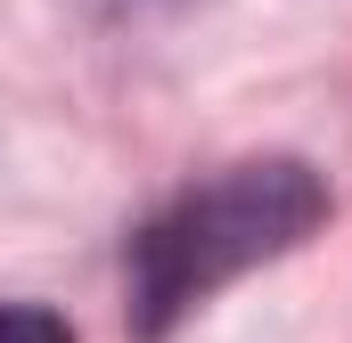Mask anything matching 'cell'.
<instances>
[{
	"instance_id": "obj_2",
	"label": "cell",
	"mask_w": 352,
	"mask_h": 343,
	"mask_svg": "<svg viewBox=\"0 0 352 343\" xmlns=\"http://www.w3.org/2000/svg\"><path fill=\"white\" fill-rule=\"evenodd\" d=\"M0 343H74V327L41 303H0Z\"/></svg>"
},
{
	"instance_id": "obj_1",
	"label": "cell",
	"mask_w": 352,
	"mask_h": 343,
	"mask_svg": "<svg viewBox=\"0 0 352 343\" xmlns=\"http://www.w3.org/2000/svg\"><path fill=\"white\" fill-rule=\"evenodd\" d=\"M328 221V180L295 156H246L213 180L180 188L173 204L131 237V327L173 335L197 303H213L230 278L295 254Z\"/></svg>"
}]
</instances>
